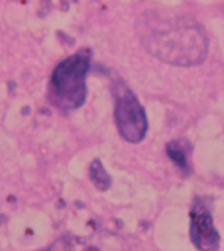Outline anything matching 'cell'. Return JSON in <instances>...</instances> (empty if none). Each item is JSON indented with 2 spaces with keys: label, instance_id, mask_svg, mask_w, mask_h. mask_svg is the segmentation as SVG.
<instances>
[{
  "label": "cell",
  "instance_id": "6",
  "mask_svg": "<svg viewBox=\"0 0 224 251\" xmlns=\"http://www.w3.org/2000/svg\"><path fill=\"white\" fill-rule=\"evenodd\" d=\"M168 153L169 156L172 157L173 160L176 161L179 167L182 168H186L187 167V161H186L185 152L182 150V147L179 146V143L177 142H172V143L168 146Z\"/></svg>",
  "mask_w": 224,
  "mask_h": 251
},
{
  "label": "cell",
  "instance_id": "5",
  "mask_svg": "<svg viewBox=\"0 0 224 251\" xmlns=\"http://www.w3.org/2000/svg\"><path fill=\"white\" fill-rule=\"evenodd\" d=\"M91 177L96 184V186H99L100 189H106L110 185V178L107 176V172L104 171L99 161H95L91 167Z\"/></svg>",
  "mask_w": 224,
  "mask_h": 251
},
{
  "label": "cell",
  "instance_id": "3",
  "mask_svg": "<svg viewBox=\"0 0 224 251\" xmlns=\"http://www.w3.org/2000/svg\"><path fill=\"white\" fill-rule=\"evenodd\" d=\"M116 93V118L117 130L123 138L130 143L141 142L148 130V122L144 108L138 103L137 98L128 89L120 83L115 89Z\"/></svg>",
  "mask_w": 224,
  "mask_h": 251
},
{
  "label": "cell",
  "instance_id": "2",
  "mask_svg": "<svg viewBox=\"0 0 224 251\" xmlns=\"http://www.w3.org/2000/svg\"><path fill=\"white\" fill-rule=\"evenodd\" d=\"M91 53L82 49L57 66L50 78L49 98L61 110H74L86 98V74Z\"/></svg>",
  "mask_w": 224,
  "mask_h": 251
},
{
  "label": "cell",
  "instance_id": "4",
  "mask_svg": "<svg viewBox=\"0 0 224 251\" xmlns=\"http://www.w3.org/2000/svg\"><path fill=\"white\" fill-rule=\"evenodd\" d=\"M190 233L199 250L212 251L219 246V234L214 227L211 213L202 201H197L193 206Z\"/></svg>",
  "mask_w": 224,
  "mask_h": 251
},
{
  "label": "cell",
  "instance_id": "1",
  "mask_svg": "<svg viewBox=\"0 0 224 251\" xmlns=\"http://www.w3.org/2000/svg\"><path fill=\"white\" fill-rule=\"evenodd\" d=\"M141 40L155 56L177 65H194L206 56V36L193 20L152 16L142 26Z\"/></svg>",
  "mask_w": 224,
  "mask_h": 251
}]
</instances>
